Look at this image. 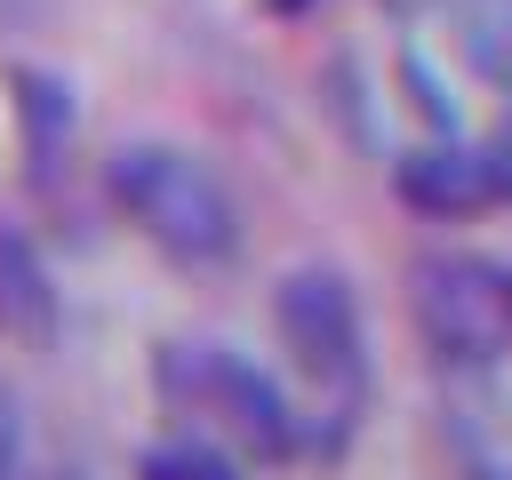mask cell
<instances>
[{"label":"cell","mask_w":512,"mask_h":480,"mask_svg":"<svg viewBox=\"0 0 512 480\" xmlns=\"http://www.w3.org/2000/svg\"><path fill=\"white\" fill-rule=\"evenodd\" d=\"M104 192L112 208L184 272H216L240 256V200L224 192V176L176 144H120L104 160Z\"/></svg>","instance_id":"1"},{"label":"cell","mask_w":512,"mask_h":480,"mask_svg":"<svg viewBox=\"0 0 512 480\" xmlns=\"http://www.w3.org/2000/svg\"><path fill=\"white\" fill-rule=\"evenodd\" d=\"M160 400L168 408H184V416H200L216 440H232L240 456H256V464H288V456H304V416L288 408V392L256 368V360H240L232 344H160Z\"/></svg>","instance_id":"2"},{"label":"cell","mask_w":512,"mask_h":480,"mask_svg":"<svg viewBox=\"0 0 512 480\" xmlns=\"http://www.w3.org/2000/svg\"><path fill=\"white\" fill-rule=\"evenodd\" d=\"M408 312L432 360L448 368H496L512 352V264L488 256H424L408 272Z\"/></svg>","instance_id":"3"},{"label":"cell","mask_w":512,"mask_h":480,"mask_svg":"<svg viewBox=\"0 0 512 480\" xmlns=\"http://www.w3.org/2000/svg\"><path fill=\"white\" fill-rule=\"evenodd\" d=\"M272 336H280V352L296 360L304 384H320L336 400H352L368 384V320H360V296H352L344 272H328V264L280 272V288H272Z\"/></svg>","instance_id":"4"},{"label":"cell","mask_w":512,"mask_h":480,"mask_svg":"<svg viewBox=\"0 0 512 480\" xmlns=\"http://www.w3.org/2000/svg\"><path fill=\"white\" fill-rule=\"evenodd\" d=\"M392 192H400V208L456 224V216H480V208L512 200V176L496 168L488 144H448L440 136V144H416V152L392 160Z\"/></svg>","instance_id":"5"},{"label":"cell","mask_w":512,"mask_h":480,"mask_svg":"<svg viewBox=\"0 0 512 480\" xmlns=\"http://www.w3.org/2000/svg\"><path fill=\"white\" fill-rule=\"evenodd\" d=\"M0 336H16V344L56 336V280L24 224H0Z\"/></svg>","instance_id":"6"},{"label":"cell","mask_w":512,"mask_h":480,"mask_svg":"<svg viewBox=\"0 0 512 480\" xmlns=\"http://www.w3.org/2000/svg\"><path fill=\"white\" fill-rule=\"evenodd\" d=\"M8 96H16V128H24V160L32 176H56L64 144H72V88L40 64H16L8 72Z\"/></svg>","instance_id":"7"},{"label":"cell","mask_w":512,"mask_h":480,"mask_svg":"<svg viewBox=\"0 0 512 480\" xmlns=\"http://www.w3.org/2000/svg\"><path fill=\"white\" fill-rule=\"evenodd\" d=\"M456 48L480 80L512 96V0H456Z\"/></svg>","instance_id":"8"},{"label":"cell","mask_w":512,"mask_h":480,"mask_svg":"<svg viewBox=\"0 0 512 480\" xmlns=\"http://www.w3.org/2000/svg\"><path fill=\"white\" fill-rule=\"evenodd\" d=\"M136 480H248V472L232 464V448H216L200 432H176V440H152L136 456Z\"/></svg>","instance_id":"9"},{"label":"cell","mask_w":512,"mask_h":480,"mask_svg":"<svg viewBox=\"0 0 512 480\" xmlns=\"http://www.w3.org/2000/svg\"><path fill=\"white\" fill-rule=\"evenodd\" d=\"M16 464H24V400L0 376V480H16Z\"/></svg>","instance_id":"10"},{"label":"cell","mask_w":512,"mask_h":480,"mask_svg":"<svg viewBox=\"0 0 512 480\" xmlns=\"http://www.w3.org/2000/svg\"><path fill=\"white\" fill-rule=\"evenodd\" d=\"M464 480H512V464H496V456H464Z\"/></svg>","instance_id":"11"},{"label":"cell","mask_w":512,"mask_h":480,"mask_svg":"<svg viewBox=\"0 0 512 480\" xmlns=\"http://www.w3.org/2000/svg\"><path fill=\"white\" fill-rule=\"evenodd\" d=\"M40 8H48V0H0V24H32Z\"/></svg>","instance_id":"12"},{"label":"cell","mask_w":512,"mask_h":480,"mask_svg":"<svg viewBox=\"0 0 512 480\" xmlns=\"http://www.w3.org/2000/svg\"><path fill=\"white\" fill-rule=\"evenodd\" d=\"M16 480H80V472H64V464H56V472H16Z\"/></svg>","instance_id":"13"},{"label":"cell","mask_w":512,"mask_h":480,"mask_svg":"<svg viewBox=\"0 0 512 480\" xmlns=\"http://www.w3.org/2000/svg\"><path fill=\"white\" fill-rule=\"evenodd\" d=\"M272 8H304V0H272Z\"/></svg>","instance_id":"14"}]
</instances>
